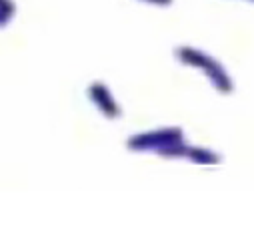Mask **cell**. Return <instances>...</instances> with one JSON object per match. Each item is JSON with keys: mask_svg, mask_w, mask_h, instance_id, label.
<instances>
[{"mask_svg": "<svg viewBox=\"0 0 254 225\" xmlns=\"http://www.w3.org/2000/svg\"><path fill=\"white\" fill-rule=\"evenodd\" d=\"M128 145L130 149H136V151H154L166 157L188 155V149L182 143L180 129H162L148 135H136L128 141Z\"/></svg>", "mask_w": 254, "mask_h": 225, "instance_id": "1", "label": "cell"}, {"mask_svg": "<svg viewBox=\"0 0 254 225\" xmlns=\"http://www.w3.org/2000/svg\"><path fill=\"white\" fill-rule=\"evenodd\" d=\"M178 56L180 61L192 67H200L204 73H208V77L212 79V83L220 89V91H230V81L226 79L222 67H218L212 59H208L206 54L198 52L196 48H178Z\"/></svg>", "mask_w": 254, "mask_h": 225, "instance_id": "2", "label": "cell"}, {"mask_svg": "<svg viewBox=\"0 0 254 225\" xmlns=\"http://www.w3.org/2000/svg\"><path fill=\"white\" fill-rule=\"evenodd\" d=\"M88 93H90V97H92V103H96V105L100 107V111L104 112L106 117H118L120 111H118V107H116V103H114L110 91H108L102 83H94V85L88 89Z\"/></svg>", "mask_w": 254, "mask_h": 225, "instance_id": "3", "label": "cell"}, {"mask_svg": "<svg viewBox=\"0 0 254 225\" xmlns=\"http://www.w3.org/2000/svg\"><path fill=\"white\" fill-rule=\"evenodd\" d=\"M12 10H14V6H12L10 0H0V28H2L4 24H8V20L12 16Z\"/></svg>", "mask_w": 254, "mask_h": 225, "instance_id": "4", "label": "cell"}, {"mask_svg": "<svg viewBox=\"0 0 254 225\" xmlns=\"http://www.w3.org/2000/svg\"><path fill=\"white\" fill-rule=\"evenodd\" d=\"M152 2H160V4H168L170 0H152Z\"/></svg>", "mask_w": 254, "mask_h": 225, "instance_id": "5", "label": "cell"}]
</instances>
